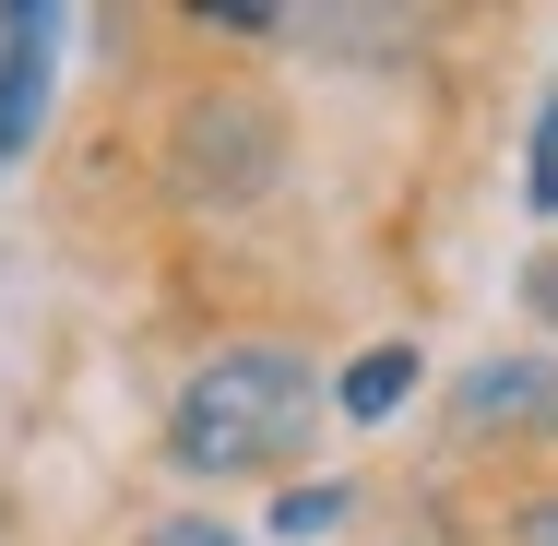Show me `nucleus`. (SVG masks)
<instances>
[{
	"mask_svg": "<svg viewBox=\"0 0 558 546\" xmlns=\"http://www.w3.org/2000/svg\"><path fill=\"white\" fill-rule=\"evenodd\" d=\"M48 72H60V12H48V0H0V155L36 143Z\"/></svg>",
	"mask_w": 558,
	"mask_h": 546,
	"instance_id": "nucleus-2",
	"label": "nucleus"
},
{
	"mask_svg": "<svg viewBox=\"0 0 558 546\" xmlns=\"http://www.w3.org/2000/svg\"><path fill=\"white\" fill-rule=\"evenodd\" d=\"M155 546H238V535H226V523H167Z\"/></svg>",
	"mask_w": 558,
	"mask_h": 546,
	"instance_id": "nucleus-8",
	"label": "nucleus"
},
{
	"mask_svg": "<svg viewBox=\"0 0 558 546\" xmlns=\"http://www.w3.org/2000/svg\"><path fill=\"white\" fill-rule=\"evenodd\" d=\"M310 428V356L298 344H238L215 368L179 380V416H167V463L179 475H274Z\"/></svg>",
	"mask_w": 558,
	"mask_h": 546,
	"instance_id": "nucleus-1",
	"label": "nucleus"
},
{
	"mask_svg": "<svg viewBox=\"0 0 558 546\" xmlns=\"http://www.w3.org/2000/svg\"><path fill=\"white\" fill-rule=\"evenodd\" d=\"M523 546H558V499H535V511H523Z\"/></svg>",
	"mask_w": 558,
	"mask_h": 546,
	"instance_id": "nucleus-9",
	"label": "nucleus"
},
{
	"mask_svg": "<svg viewBox=\"0 0 558 546\" xmlns=\"http://www.w3.org/2000/svg\"><path fill=\"white\" fill-rule=\"evenodd\" d=\"M344 523V487H298V499H274V535H333Z\"/></svg>",
	"mask_w": 558,
	"mask_h": 546,
	"instance_id": "nucleus-5",
	"label": "nucleus"
},
{
	"mask_svg": "<svg viewBox=\"0 0 558 546\" xmlns=\"http://www.w3.org/2000/svg\"><path fill=\"white\" fill-rule=\"evenodd\" d=\"M451 404L499 439H535V428H558V356H475Z\"/></svg>",
	"mask_w": 558,
	"mask_h": 546,
	"instance_id": "nucleus-3",
	"label": "nucleus"
},
{
	"mask_svg": "<svg viewBox=\"0 0 558 546\" xmlns=\"http://www.w3.org/2000/svg\"><path fill=\"white\" fill-rule=\"evenodd\" d=\"M523 310H535V321H558V250H535V262H523Z\"/></svg>",
	"mask_w": 558,
	"mask_h": 546,
	"instance_id": "nucleus-7",
	"label": "nucleus"
},
{
	"mask_svg": "<svg viewBox=\"0 0 558 546\" xmlns=\"http://www.w3.org/2000/svg\"><path fill=\"white\" fill-rule=\"evenodd\" d=\"M404 392H416V356H404V344H380V356H356V368H344V416H356V428H368V416H392Z\"/></svg>",
	"mask_w": 558,
	"mask_h": 546,
	"instance_id": "nucleus-4",
	"label": "nucleus"
},
{
	"mask_svg": "<svg viewBox=\"0 0 558 546\" xmlns=\"http://www.w3.org/2000/svg\"><path fill=\"white\" fill-rule=\"evenodd\" d=\"M523 191H535V215H558V96L535 108V167H523Z\"/></svg>",
	"mask_w": 558,
	"mask_h": 546,
	"instance_id": "nucleus-6",
	"label": "nucleus"
}]
</instances>
